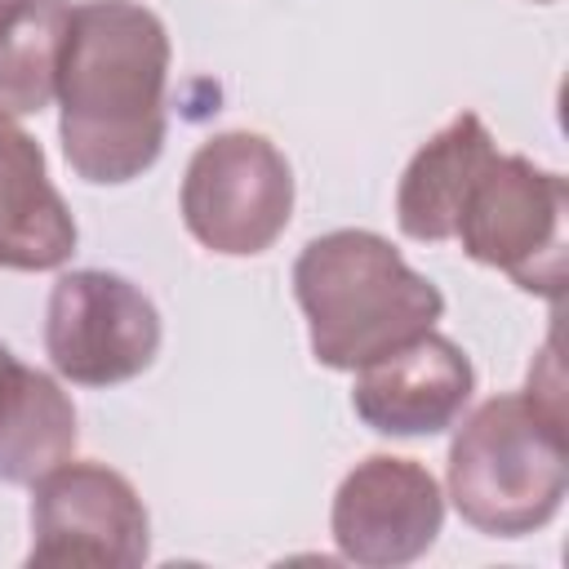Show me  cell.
<instances>
[{
    "instance_id": "cell-4",
    "label": "cell",
    "mask_w": 569,
    "mask_h": 569,
    "mask_svg": "<svg viewBox=\"0 0 569 569\" xmlns=\"http://www.w3.org/2000/svg\"><path fill=\"white\" fill-rule=\"evenodd\" d=\"M565 209L569 187L560 173L525 156H498L471 182L453 236L467 258L507 271L520 289L560 298L565 289Z\"/></svg>"
},
{
    "instance_id": "cell-7",
    "label": "cell",
    "mask_w": 569,
    "mask_h": 569,
    "mask_svg": "<svg viewBox=\"0 0 569 569\" xmlns=\"http://www.w3.org/2000/svg\"><path fill=\"white\" fill-rule=\"evenodd\" d=\"M160 351L156 302L116 271L58 276L44 311V356L76 387H116L138 378Z\"/></svg>"
},
{
    "instance_id": "cell-13",
    "label": "cell",
    "mask_w": 569,
    "mask_h": 569,
    "mask_svg": "<svg viewBox=\"0 0 569 569\" xmlns=\"http://www.w3.org/2000/svg\"><path fill=\"white\" fill-rule=\"evenodd\" d=\"M71 0H0V116L22 120L58 93Z\"/></svg>"
},
{
    "instance_id": "cell-11",
    "label": "cell",
    "mask_w": 569,
    "mask_h": 569,
    "mask_svg": "<svg viewBox=\"0 0 569 569\" xmlns=\"http://www.w3.org/2000/svg\"><path fill=\"white\" fill-rule=\"evenodd\" d=\"M493 160V138L476 111L453 116L431 142L409 160L396 191V222L409 240H449L462 213V200L480 169Z\"/></svg>"
},
{
    "instance_id": "cell-10",
    "label": "cell",
    "mask_w": 569,
    "mask_h": 569,
    "mask_svg": "<svg viewBox=\"0 0 569 569\" xmlns=\"http://www.w3.org/2000/svg\"><path fill=\"white\" fill-rule=\"evenodd\" d=\"M76 253V218L49 182L44 151L0 116V267L53 271Z\"/></svg>"
},
{
    "instance_id": "cell-1",
    "label": "cell",
    "mask_w": 569,
    "mask_h": 569,
    "mask_svg": "<svg viewBox=\"0 0 569 569\" xmlns=\"http://www.w3.org/2000/svg\"><path fill=\"white\" fill-rule=\"evenodd\" d=\"M169 31L138 0L71 9L58 62V133L67 164L98 187L133 182L164 147Z\"/></svg>"
},
{
    "instance_id": "cell-2",
    "label": "cell",
    "mask_w": 569,
    "mask_h": 569,
    "mask_svg": "<svg viewBox=\"0 0 569 569\" xmlns=\"http://www.w3.org/2000/svg\"><path fill=\"white\" fill-rule=\"evenodd\" d=\"M293 298L311 329V356L347 373L422 338L445 316L440 289L391 240L360 227L316 236L298 253Z\"/></svg>"
},
{
    "instance_id": "cell-9",
    "label": "cell",
    "mask_w": 569,
    "mask_h": 569,
    "mask_svg": "<svg viewBox=\"0 0 569 569\" xmlns=\"http://www.w3.org/2000/svg\"><path fill=\"white\" fill-rule=\"evenodd\" d=\"M476 391L467 351L445 333H422L365 369H356L351 409L378 436H436L449 431Z\"/></svg>"
},
{
    "instance_id": "cell-6",
    "label": "cell",
    "mask_w": 569,
    "mask_h": 569,
    "mask_svg": "<svg viewBox=\"0 0 569 569\" xmlns=\"http://www.w3.org/2000/svg\"><path fill=\"white\" fill-rule=\"evenodd\" d=\"M151 551L138 489L107 462H58L31 498V569H133Z\"/></svg>"
},
{
    "instance_id": "cell-5",
    "label": "cell",
    "mask_w": 569,
    "mask_h": 569,
    "mask_svg": "<svg viewBox=\"0 0 569 569\" xmlns=\"http://www.w3.org/2000/svg\"><path fill=\"white\" fill-rule=\"evenodd\" d=\"M293 213V169L262 133L231 129L196 147L182 173L187 231L222 253L253 258L280 240Z\"/></svg>"
},
{
    "instance_id": "cell-12",
    "label": "cell",
    "mask_w": 569,
    "mask_h": 569,
    "mask_svg": "<svg viewBox=\"0 0 569 569\" xmlns=\"http://www.w3.org/2000/svg\"><path fill=\"white\" fill-rule=\"evenodd\" d=\"M76 453L71 396L0 342V480L36 485Z\"/></svg>"
},
{
    "instance_id": "cell-8",
    "label": "cell",
    "mask_w": 569,
    "mask_h": 569,
    "mask_svg": "<svg viewBox=\"0 0 569 569\" xmlns=\"http://www.w3.org/2000/svg\"><path fill=\"white\" fill-rule=\"evenodd\" d=\"M445 525V493L436 476L396 453L356 462L329 507V533L342 560L365 569H400L431 551Z\"/></svg>"
},
{
    "instance_id": "cell-14",
    "label": "cell",
    "mask_w": 569,
    "mask_h": 569,
    "mask_svg": "<svg viewBox=\"0 0 569 569\" xmlns=\"http://www.w3.org/2000/svg\"><path fill=\"white\" fill-rule=\"evenodd\" d=\"M538 4H556V0H538Z\"/></svg>"
},
{
    "instance_id": "cell-3",
    "label": "cell",
    "mask_w": 569,
    "mask_h": 569,
    "mask_svg": "<svg viewBox=\"0 0 569 569\" xmlns=\"http://www.w3.org/2000/svg\"><path fill=\"white\" fill-rule=\"evenodd\" d=\"M449 502L485 538H525L556 520L569 489L560 378L485 400L449 445Z\"/></svg>"
}]
</instances>
